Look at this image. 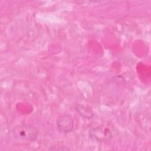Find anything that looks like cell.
Masks as SVG:
<instances>
[{
	"label": "cell",
	"instance_id": "cell-1",
	"mask_svg": "<svg viewBox=\"0 0 151 151\" xmlns=\"http://www.w3.org/2000/svg\"><path fill=\"white\" fill-rule=\"evenodd\" d=\"M12 137L18 141L32 142L37 139L38 129L32 124H20L15 126L12 130Z\"/></svg>",
	"mask_w": 151,
	"mask_h": 151
},
{
	"label": "cell",
	"instance_id": "cell-2",
	"mask_svg": "<svg viewBox=\"0 0 151 151\" xmlns=\"http://www.w3.org/2000/svg\"><path fill=\"white\" fill-rule=\"evenodd\" d=\"M88 135L91 139L98 142H108L113 138V134L110 129L99 126L90 129Z\"/></svg>",
	"mask_w": 151,
	"mask_h": 151
},
{
	"label": "cell",
	"instance_id": "cell-3",
	"mask_svg": "<svg viewBox=\"0 0 151 151\" xmlns=\"http://www.w3.org/2000/svg\"><path fill=\"white\" fill-rule=\"evenodd\" d=\"M58 130L62 133H70L74 127V120L71 116L65 114L59 116L57 120Z\"/></svg>",
	"mask_w": 151,
	"mask_h": 151
},
{
	"label": "cell",
	"instance_id": "cell-4",
	"mask_svg": "<svg viewBox=\"0 0 151 151\" xmlns=\"http://www.w3.org/2000/svg\"><path fill=\"white\" fill-rule=\"evenodd\" d=\"M75 110L81 117L86 119H91L94 116V111L88 106L77 103L75 106Z\"/></svg>",
	"mask_w": 151,
	"mask_h": 151
},
{
	"label": "cell",
	"instance_id": "cell-5",
	"mask_svg": "<svg viewBox=\"0 0 151 151\" xmlns=\"http://www.w3.org/2000/svg\"><path fill=\"white\" fill-rule=\"evenodd\" d=\"M50 150H70V149L67 147H61L60 148H58V147H56V148H54V147H51L50 149H49Z\"/></svg>",
	"mask_w": 151,
	"mask_h": 151
}]
</instances>
